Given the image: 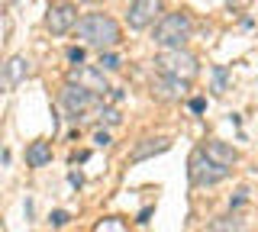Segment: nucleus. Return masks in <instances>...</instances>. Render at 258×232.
<instances>
[{
    "instance_id": "nucleus-1",
    "label": "nucleus",
    "mask_w": 258,
    "mask_h": 232,
    "mask_svg": "<svg viewBox=\"0 0 258 232\" xmlns=\"http://www.w3.org/2000/svg\"><path fill=\"white\" fill-rule=\"evenodd\" d=\"M75 29H78L81 42L94 45V49H100V52H107V49H113V45L123 42L119 23L113 20V17H107V13H87L84 20L75 23Z\"/></svg>"
},
{
    "instance_id": "nucleus-2",
    "label": "nucleus",
    "mask_w": 258,
    "mask_h": 232,
    "mask_svg": "<svg viewBox=\"0 0 258 232\" xmlns=\"http://www.w3.org/2000/svg\"><path fill=\"white\" fill-rule=\"evenodd\" d=\"M155 71L158 74H168V78H177V81H194L200 74V61L194 58L190 52L184 49H161L155 55Z\"/></svg>"
},
{
    "instance_id": "nucleus-3",
    "label": "nucleus",
    "mask_w": 258,
    "mask_h": 232,
    "mask_svg": "<svg viewBox=\"0 0 258 232\" xmlns=\"http://www.w3.org/2000/svg\"><path fill=\"white\" fill-rule=\"evenodd\" d=\"M190 39V17L187 13H165L155 26V45L161 49H184V42Z\"/></svg>"
},
{
    "instance_id": "nucleus-4",
    "label": "nucleus",
    "mask_w": 258,
    "mask_h": 232,
    "mask_svg": "<svg viewBox=\"0 0 258 232\" xmlns=\"http://www.w3.org/2000/svg\"><path fill=\"white\" fill-rule=\"evenodd\" d=\"M64 84H75L81 91L94 94V97H107L110 94V84H107V78H103V71L94 68V65H75L68 71V78H64Z\"/></svg>"
},
{
    "instance_id": "nucleus-5",
    "label": "nucleus",
    "mask_w": 258,
    "mask_h": 232,
    "mask_svg": "<svg viewBox=\"0 0 258 232\" xmlns=\"http://www.w3.org/2000/svg\"><path fill=\"white\" fill-rule=\"evenodd\" d=\"M187 174H190V184H194V187H213V184L226 181L229 168L213 165V162H210V158L204 155V151H194V155H190V168H187Z\"/></svg>"
},
{
    "instance_id": "nucleus-6",
    "label": "nucleus",
    "mask_w": 258,
    "mask_h": 232,
    "mask_svg": "<svg viewBox=\"0 0 258 232\" xmlns=\"http://www.w3.org/2000/svg\"><path fill=\"white\" fill-rule=\"evenodd\" d=\"M75 23H78L75 4H52V7H48V13H45V29H48L52 36L71 33V29H75Z\"/></svg>"
},
{
    "instance_id": "nucleus-7",
    "label": "nucleus",
    "mask_w": 258,
    "mask_h": 232,
    "mask_svg": "<svg viewBox=\"0 0 258 232\" xmlns=\"http://www.w3.org/2000/svg\"><path fill=\"white\" fill-rule=\"evenodd\" d=\"M161 7H165L161 0H133L126 10V23L133 29H145L161 17Z\"/></svg>"
},
{
    "instance_id": "nucleus-8",
    "label": "nucleus",
    "mask_w": 258,
    "mask_h": 232,
    "mask_svg": "<svg viewBox=\"0 0 258 232\" xmlns=\"http://www.w3.org/2000/svg\"><path fill=\"white\" fill-rule=\"evenodd\" d=\"M61 103H64V110H68V116H71V119H81V116L87 113V110L94 107V94L81 91V87H75V84H64V91H61Z\"/></svg>"
},
{
    "instance_id": "nucleus-9",
    "label": "nucleus",
    "mask_w": 258,
    "mask_h": 232,
    "mask_svg": "<svg viewBox=\"0 0 258 232\" xmlns=\"http://www.w3.org/2000/svg\"><path fill=\"white\" fill-rule=\"evenodd\" d=\"M187 81H177V78H168V74H158L152 78V97L155 100H165V103H174L184 97V91H187Z\"/></svg>"
},
{
    "instance_id": "nucleus-10",
    "label": "nucleus",
    "mask_w": 258,
    "mask_h": 232,
    "mask_svg": "<svg viewBox=\"0 0 258 232\" xmlns=\"http://www.w3.org/2000/svg\"><path fill=\"white\" fill-rule=\"evenodd\" d=\"M200 151H204L213 165H220V168H232V165L239 162V151L232 148V145H226V142H216V139H210Z\"/></svg>"
},
{
    "instance_id": "nucleus-11",
    "label": "nucleus",
    "mask_w": 258,
    "mask_h": 232,
    "mask_svg": "<svg viewBox=\"0 0 258 232\" xmlns=\"http://www.w3.org/2000/svg\"><path fill=\"white\" fill-rule=\"evenodd\" d=\"M171 148V139H142L139 145L133 148V155H129V162L139 165L145 158H155V155H165V151Z\"/></svg>"
},
{
    "instance_id": "nucleus-12",
    "label": "nucleus",
    "mask_w": 258,
    "mask_h": 232,
    "mask_svg": "<svg viewBox=\"0 0 258 232\" xmlns=\"http://www.w3.org/2000/svg\"><path fill=\"white\" fill-rule=\"evenodd\" d=\"M26 162H29V168H42V165H48L52 162V142H29V148H26Z\"/></svg>"
},
{
    "instance_id": "nucleus-13",
    "label": "nucleus",
    "mask_w": 258,
    "mask_h": 232,
    "mask_svg": "<svg viewBox=\"0 0 258 232\" xmlns=\"http://www.w3.org/2000/svg\"><path fill=\"white\" fill-rule=\"evenodd\" d=\"M4 68H7V87H16V84L23 81V78L29 74V61L23 58V55H13V58L7 61Z\"/></svg>"
},
{
    "instance_id": "nucleus-14",
    "label": "nucleus",
    "mask_w": 258,
    "mask_h": 232,
    "mask_svg": "<svg viewBox=\"0 0 258 232\" xmlns=\"http://www.w3.org/2000/svg\"><path fill=\"white\" fill-rule=\"evenodd\" d=\"M245 229V222L236 219V216H220V219L210 222V232H242Z\"/></svg>"
},
{
    "instance_id": "nucleus-15",
    "label": "nucleus",
    "mask_w": 258,
    "mask_h": 232,
    "mask_svg": "<svg viewBox=\"0 0 258 232\" xmlns=\"http://www.w3.org/2000/svg\"><path fill=\"white\" fill-rule=\"evenodd\" d=\"M94 232H126V222L116 219V216H110V219H100V222H97Z\"/></svg>"
},
{
    "instance_id": "nucleus-16",
    "label": "nucleus",
    "mask_w": 258,
    "mask_h": 232,
    "mask_svg": "<svg viewBox=\"0 0 258 232\" xmlns=\"http://www.w3.org/2000/svg\"><path fill=\"white\" fill-rule=\"evenodd\" d=\"M97 116H100V123H107V126H119V123H123V116H119L116 107H100Z\"/></svg>"
},
{
    "instance_id": "nucleus-17",
    "label": "nucleus",
    "mask_w": 258,
    "mask_h": 232,
    "mask_svg": "<svg viewBox=\"0 0 258 232\" xmlns=\"http://www.w3.org/2000/svg\"><path fill=\"white\" fill-rule=\"evenodd\" d=\"M100 71H119V68H123V61H119V55H113L110 49L107 52H100Z\"/></svg>"
},
{
    "instance_id": "nucleus-18",
    "label": "nucleus",
    "mask_w": 258,
    "mask_h": 232,
    "mask_svg": "<svg viewBox=\"0 0 258 232\" xmlns=\"http://www.w3.org/2000/svg\"><path fill=\"white\" fill-rule=\"evenodd\" d=\"M226 68H213V94H226Z\"/></svg>"
},
{
    "instance_id": "nucleus-19",
    "label": "nucleus",
    "mask_w": 258,
    "mask_h": 232,
    "mask_svg": "<svg viewBox=\"0 0 258 232\" xmlns=\"http://www.w3.org/2000/svg\"><path fill=\"white\" fill-rule=\"evenodd\" d=\"M68 219H71V216L64 213V210H55V213H52V219H48V222H52L55 229H61V226H64V222H68Z\"/></svg>"
},
{
    "instance_id": "nucleus-20",
    "label": "nucleus",
    "mask_w": 258,
    "mask_h": 232,
    "mask_svg": "<svg viewBox=\"0 0 258 232\" xmlns=\"http://www.w3.org/2000/svg\"><path fill=\"white\" fill-rule=\"evenodd\" d=\"M68 61H75V65H81V61H84V49H68Z\"/></svg>"
},
{
    "instance_id": "nucleus-21",
    "label": "nucleus",
    "mask_w": 258,
    "mask_h": 232,
    "mask_svg": "<svg viewBox=\"0 0 258 232\" xmlns=\"http://www.w3.org/2000/svg\"><path fill=\"white\" fill-rule=\"evenodd\" d=\"M190 110H194V113H204V110H207V100L204 97H194L190 100Z\"/></svg>"
},
{
    "instance_id": "nucleus-22",
    "label": "nucleus",
    "mask_w": 258,
    "mask_h": 232,
    "mask_svg": "<svg viewBox=\"0 0 258 232\" xmlns=\"http://www.w3.org/2000/svg\"><path fill=\"white\" fill-rule=\"evenodd\" d=\"M226 4H229V7H232V10H245V7H248V4H252V0H226Z\"/></svg>"
},
{
    "instance_id": "nucleus-23",
    "label": "nucleus",
    "mask_w": 258,
    "mask_h": 232,
    "mask_svg": "<svg viewBox=\"0 0 258 232\" xmlns=\"http://www.w3.org/2000/svg\"><path fill=\"white\" fill-rule=\"evenodd\" d=\"M245 200H248V190H245V187H242V190H239V194H236V200H232V206H242V203H245Z\"/></svg>"
},
{
    "instance_id": "nucleus-24",
    "label": "nucleus",
    "mask_w": 258,
    "mask_h": 232,
    "mask_svg": "<svg viewBox=\"0 0 258 232\" xmlns=\"http://www.w3.org/2000/svg\"><path fill=\"white\" fill-rule=\"evenodd\" d=\"M68 181L75 184V187H81V174H78V171H71V174H68Z\"/></svg>"
},
{
    "instance_id": "nucleus-25",
    "label": "nucleus",
    "mask_w": 258,
    "mask_h": 232,
    "mask_svg": "<svg viewBox=\"0 0 258 232\" xmlns=\"http://www.w3.org/2000/svg\"><path fill=\"white\" fill-rule=\"evenodd\" d=\"M81 4H100V0H81Z\"/></svg>"
}]
</instances>
